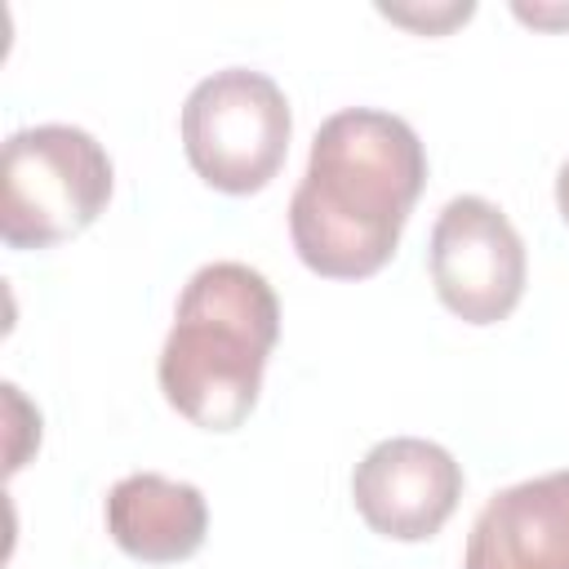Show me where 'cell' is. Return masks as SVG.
Wrapping results in <instances>:
<instances>
[{"mask_svg":"<svg viewBox=\"0 0 569 569\" xmlns=\"http://www.w3.org/2000/svg\"><path fill=\"white\" fill-rule=\"evenodd\" d=\"M427 151L409 120L378 107L333 111L307 156L289 200L298 258L325 280H365L382 271L422 196Z\"/></svg>","mask_w":569,"mask_h":569,"instance_id":"1","label":"cell"},{"mask_svg":"<svg viewBox=\"0 0 569 569\" xmlns=\"http://www.w3.org/2000/svg\"><path fill=\"white\" fill-rule=\"evenodd\" d=\"M276 338L280 302L267 276L244 262H204L182 284L160 347L164 400L204 431H236L258 405Z\"/></svg>","mask_w":569,"mask_h":569,"instance_id":"2","label":"cell"},{"mask_svg":"<svg viewBox=\"0 0 569 569\" xmlns=\"http://www.w3.org/2000/svg\"><path fill=\"white\" fill-rule=\"evenodd\" d=\"M351 498L365 525L396 542L440 533L462 498V467L453 453L422 436L378 440L351 471Z\"/></svg>","mask_w":569,"mask_h":569,"instance_id":"6","label":"cell"},{"mask_svg":"<svg viewBox=\"0 0 569 569\" xmlns=\"http://www.w3.org/2000/svg\"><path fill=\"white\" fill-rule=\"evenodd\" d=\"M431 284L467 325H498L516 311L529 276L525 240L485 196H453L431 227Z\"/></svg>","mask_w":569,"mask_h":569,"instance_id":"5","label":"cell"},{"mask_svg":"<svg viewBox=\"0 0 569 569\" xmlns=\"http://www.w3.org/2000/svg\"><path fill=\"white\" fill-rule=\"evenodd\" d=\"M289 98L267 71L222 67L182 102V151L191 169L227 196L262 191L289 156Z\"/></svg>","mask_w":569,"mask_h":569,"instance_id":"4","label":"cell"},{"mask_svg":"<svg viewBox=\"0 0 569 569\" xmlns=\"http://www.w3.org/2000/svg\"><path fill=\"white\" fill-rule=\"evenodd\" d=\"M556 204H560V218L569 222V160H565L560 173H556Z\"/></svg>","mask_w":569,"mask_h":569,"instance_id":"9","label":"cell"},{"mask_svg":"<svg viewBox=\"0 0 569 569\" xmlns=\"http://www.w3.org/2000/svg\"><path fill=\"white\" fill-rule=\"evenodd\" d=\"M462 569H569V471L498 489L471 520Z\"/></svg>","mask_w":569,"mask_h":569,"instance_id":"7","label":"cell"},{"mask_svg":"<svg viewBox=\"0 0 569 569\" xmlns=\"http://www.w3.org/2000/svg\"><path fill=\"white\" fill-rule=\"evenodd\" d=\"M0 178V240L9 249L62 244L111 200V156L76 124H31L9 133Z\"/></svg>","mask_w":569,"mask_h":569,"instance_id":"3","label":"cell"},{"mask_svg":"<svg viewBox=\"0 0 569 569\" xmlns=\"http://www.w3.org/2000/svg\"><path fill=\"white\" fill-rule=\"evenodd\" d=\"M107 533L116 547L142 565H178L204 547L209 507L187 480L160 471H133L107 493Z\"/></svg>","mask_w":569,"mask_h":569,"instance_id":"8","label":"cell"}]
</instances>
